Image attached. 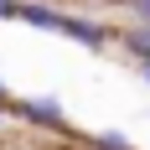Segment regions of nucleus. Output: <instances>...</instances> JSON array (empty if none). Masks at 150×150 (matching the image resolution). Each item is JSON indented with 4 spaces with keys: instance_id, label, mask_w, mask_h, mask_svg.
Here are the masks:
<instances>
[{
    "instance_id": "423d86ee",
    "label": "nucleus",
    "mask_w": 150,
    "mask_h": 150,
    "mask_svg": "<svg viewBox=\"0 0 150 150\" xmlns=\"http://www.w3.org/2000/svg\"><path fill=\"white\" fill-rule=\"evenodd\" d=\"M16 11H21V0H0V21H16Z\"/></svg>"
},
{
    "instance_id": "1a4fd4ad",
    "label": "nucleus",
    "mask_w": 150,
    "mask_h": 150,
    "mask_svg": "<svg viewBox=\"0 0 150 150\" xmlns=\"http://www.w3.org/2000/svg\"><path fill=\"white\" fill-rule=\"evenodd\" d=\"M140 78H145V83H150V57H145V62H140Z\"/></svg>"
},
{
    "instance_id": "7ed1b4c3",
    "label": "nucleus",
    "mask_w": 150,
    "mask_h": 150,
    "mask_svg": "<svg viewBox=\"0 0 150 150\" xmlns=\"http://www.w3.org/2000/svg\"><path fill=\"white\" fill-rule=\"evenodd\" d=\"M119 47H124V57H135V67H140V62L150 57V26H124Z\"/></svg>"
},
{
    "instance_id": "0eeeda50",
    "label": "nucleus",
    "mask_w": 150,
    "mask_h": 150,
    "mask_svg": "<svg viewBox=\"0 0 150 150\" xmlns=\"http://www.w3.org/2000/svg\"><path fill=\"white\" fill-rule=\"evenodd\" d=\"M42 150H78V145H67V140H52V145H42Z\"/></svg>"
},
{
    "instance_id": "9d476101",
    "label": "nucleus",
    "mask_w": 150,
    "mask_h": 150,
    "mask_svg": "<svg viewBox=\"0 0 150 150\" xmlns=\"http://www.w3.org/2000/svg\"><path fill=\"white\" fill-rule=\"evenodd\" d=\"M0 124H5V109H0Z\"/></svg>"
},
{
    "instance_id": "f03ea898",
    "label": "nucleus",
    "mask_w": 150,
    "mask_h": 150,
    "mask_svg": "<svg viewBox=\"0 0 150 150\" xmlns=\"http://www.w3.org/2000/svg\"><path fill=\"white\" fill-rule=\"evenodd\" d=\"M57 36H67V42H78V47H88V52H109V47L119 42V31H109L104 21L67 16V11H62V21H57Z\"/></svg>"
},
{
    "instance_id": "20e7f679",
    "label": "nucleus",
    "mask_w": 150,
    "mask_h": 150,
    "mask_svg": "<svg viewBox=\"0 0 150 150\" xmlns=\"http://www.w3.org/2000/svg\"><path fill=\"white\" fill-rule=\"evenodd\" d=\"M78 150H135V145H129L119 129H98V135H83V140H78Z\"/></svg>"
},
{
    "instance_id": "f257e3e1",
    "label": "nucleus",
    "mask_w": 150,
    "mask_h": 150,
    "mask_svg": "<svg viewBox=\"0 0 150 150\" xmlns=\"http://www.w3.org/2000/svg\"><path fill=\"white\" fill-rule=\"evenodd\" d=\"M5 114L26 119L31 129H47V135H67V109H62L57 93H26V98H16V93H11Z\"/></svg>"
},
{
    "instance_id": "39448f33",
    "label": "nucleus",
    "mask_w": 150,
    "mask_h": 150,
    "mask_svg": "<svg viewBox=\"0 0 150 150\" xmlns=\"http://www.w3.org/2000/svg\"><path fill=\"white\" fill-rule=\"evenodd\" d=\"M129 11H135V26H150V0H129Z\"/></svg>"
},
{
    "instance_id": "6e6552de",
    "label": "nucleus",
    "mask_w": 150,
    "mask_h": 150,
    "mask_svg": "<svg viewBox=\"0 0 150 150\" xmlns=\"http://www.w3.org/2000/svg\"><path fill=\"white\" fill-rule=\"evenodd\" d=\"M5 104H11V93H5V78H0V109H5Z\"/></svg>"
}]
</instances>
